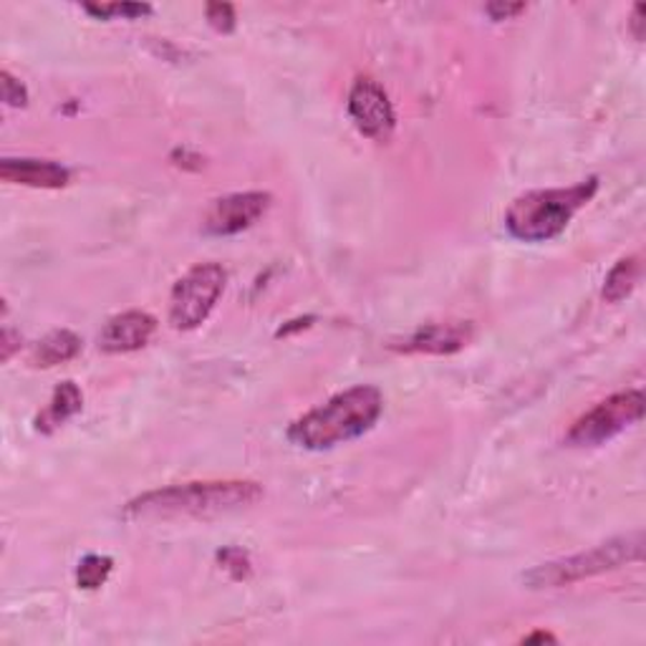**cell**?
I'll use <instances>...</instances> for the list:
<instances>
[{"label":"cell","mask_w":646,"mask_h":646,"mask_svg":"<svg viewBox=\"0 0 646 646\" xmlns=\"http://www.w3.org/2000/svg\"><path fill=\"white\" fill-rule=\"evenodd\" d=\"M263 498V488L250 480H207L169 484L129 500L127 520H177V518H215L253 507Z\"/></svg>","instance_id":"1"},{"label":"cell","mask_w":646,"mask_h":646,"mask_svg":"<svg viewBox=\"0 0 646 646\" xmlns=\"http://www.w3.org/2000/svg\"><path fill=\"white\" fill-rule=\"evenodd\" d=\"M384 412L382 391L372 384H359L331 397L288 427V440L296 448L323 452L357 440L376 425Z\"/></svg>","instance_id":"2"},{"label":"cell","mask_w":646,"mask_h":646,"mask_svg":"<svg viewBox=\"0 0 646 646\" xmlns=\"http://www.w3.org/2000/svg\"><path fill=\"white\" fill-rule=\"evenodd\" d=\"M598 192V177H589L573 188L533 190L515 197L505 212V230L520 243H548L558 237Z\"/></svg>","instance_id":"3"},{"label":"cell","mask_w":646,"mask_h":646,"mask_svg":"<svg viewBox=\"0 0 646 646\" xmlns=\"http://www.w3.org/2000/svg\"><path fill=\"white\" fill-rule=\"evenodd\" d=\"M642 556H644V533L642 530H636V533L619 535L609 543L596 545V548L576 553V556L535 566L533 571L522 576V583H526L528 589L571 586V583L617 571L621 566L642 560Z\"/></svg>","instance_id":"4"},{"label":"cell","mask_w":646,"mask_h":646,"mask_svg":"<svg viewBox=\"0 0 646 646\" xmlns=\"http://www.w3.org/2000/svg\"><path fill=\"white\" fill-rule=\"evenodd\" d=\"M228 273L218 263H199L190 268L180 281L175 283L169 296V323L177 331H192L203 326L218 306L222 290H225Z\"/></svg>","instance_id":"5"},{"label":"cell","mask_w":646,"mask_h":646,"mask_svg":"<svg viewBox=\"0 0 646 646\" xmlns=\"http://www.w3.org/2000/svg\"><path fill=\"white\" fill-rule=\"evenodd\" d=\"M644 417V391L629 389L619 391L604 402H598L594 410L576 419V425L568 429V448H598V444L613 440V437L634 427Z\"/></svg>","instance_id":"6"},{"label":"cell","mask_w":646,"mask_h":646,"mask_svg":"<svg viewBox=\"0 0 646 646\" xmlns=\"http://www.w3.org/2000/svg\"><path fill=\"white\" fill-rule=\"evenodd\" d=\"M349 117L361 134L374 142H387L397 127V114L387 91L374 79L359 76L349 94Z\"/></svg>","instance_id":"7"},{"label":"cell","mask_w":646,"mask_h":646,"mask_svg":"<svg viewBox=\"0 0 646 646\" xmlns=\"http://www.w3.org/2000/svg\"><path fill=\"white\" fill-rule=\"evenodd\" d=\"M271 207L268 192H235V195L218 197L207 210L203 230L215 237H230L256 225Z\"/></svg>","instance_id":"8"},{"label":"cell","mask_w":646,"mask_h":646,"mask_svg":"<svg viewBox=\"0 0 646 646\" xmlns=\"http://www.w3.org/2000/svg\"><path fill=\"white\" fill-rule=\"evenodd\" d=\"M475 326L470 321H448V323H427L406 336L404 341L391 344V349L404 353H432V357H450V353L463 351L473 341Z\"/></svg>","instance_id":"9"},{"label":"cell","mask_w":646,"mask_h":646,"mask_svg":"<svg viewBox=\"0 0 646 646\" xmlns=\"http://www.w3.org/2000/svg\"><path fill=\"white\" fill-rule=\"evenodd\" d=\"M157 331V319L147 311H127L106 321L99 334V349L106 353H129L144 349Z\"/></svg>","instance_id":"10"},{"label":"cell","mask_w":646,"mask_h":646,"mask_svg":"<svg viewBox=\"0 0 646 646\" xmlns=\"http://www.w3.org/2000/svg\"><path fill=\"white\" fill-rule=\"evenodd\" d=\"M0 180L8 184H23V188L59 190L66 188L72 172L64 165L51 159H11L0 162Z\"/></svg>","instance_id":"11"},{"label":"cell","mask_w":646,"mask_h":646,"mask_svg":"<svg viewBox=\"0 0 646 646\" xmlns=\"http://www.w3.org/2000/svg\"><path fill=\"white\" fill-rule=\"evenodd\" d=\"M83 406V395L74 382H61L56 391H53L51 402L46 410L36 417V429L43 435H51L53 429H59L64 422H68L74 414H79Z\"/></svg>","instance_id":"12"},{"label":"cell","mask_w":646,"mask_h":646,"mask_svg":"<svg viewBox=\"0 0 646 646\" xmlns=\"http://www.w3.org/2000/svg\"><path fill=\"white\" fill-rule=\"evenodd\" d=\"M79 351H81V338L68 328H56L34 346V351H30V364L38 369H51L56 364H64L68 359H74Z\"/></svg>","instance_id":"13"},{"label":"cell","mask_w":646,"mask_h":646,"mask_svg":"<svg viewBox=\"0 0 646 646\" xmlns=\"http://www.w3.org/2000/svg\"><path fill=\"white\" fill-rule=\"evenodd\" d=\"M642 273H644V266L639 256H629L624 260H619L604 281V290H602L604 301L619 303L624 301L626 296H632V290L639 286Z\"/></svg>","instance_id":"14"},{"label":"cell","mask_w":646,"mask_h":646,"mask_svg":"<svg viewBox=\"0 0 646 646\" xmlns=\"http://www.w3.org/2000/svg\"><path fill=\"white\" fill-rule=\"evenodd\" d=\"M112 568L114 560L109 556H96V553H91V556L79 560V568H76V586L83 591H96L109 579Z\"/></svg>","instance_id":"15"},{"label":"cell","mask_w":646,"mask_h":646,"mask_svg":"<svg viewBox=\"0 0 646 646\" xmlns=\"http://www.w3.org/2000/svg\"><path fill=\"white\" fill-rule=\"evenodd\" d=\"M83 11L94 15V18H102V21H109L112 15H121V18H142V15H150L152 13V5L147 3H102V5H94V3H87L83 5Z\"/></svg>","instance_id":"16"},{"label":"cell","mask_w":646,"mask_h":646,"mask_svg":"<svg viewBox=\"0 0 646 646\" xmlns=\"http://www.w3.org/2000/svg\"><path fill=\"white\" fill-rule=\"evenodd\" d=\"M218 558H220L222 568H225V571L233 576V579L243 581V579H248L250 571H253L248 553H245L243 548H225V551L218 553Z\"/></svg>","instance_id":"17"},{"label":"cell","mask_w":646,"mask_h":646,"mask_svg":"<svg viewBox=\"0 0 646 646\" xmlns=\"http://www.w3.org/2000/svg\"><path fill=\"white\" fill-rule=\"evenodd\" d=\"M205 15H207V23L218 30V34H233L235 30V8L230 3H210L205 8Z\"/></svg>","instance_id":"18"},{"label":"cell","mask_w":646,"mask_h":646,"mask_svg":"<svg viewBox=\"0 0 646 646\" xmlns=\"http://www.w3.org/2000/svg\"><path fill=\"white\" fill-rule=\"evenodd\" d=\"M0 87H3V102L8 106H15V109H21V106L28 104L26 87H23L18 79H13L11 72L0 74Z\"/></svg>","instance_id":"19"},{"label":"cell","mask_w":646,"mask_h":646,"mask_svg":"<svg viewBox=\"0 0 646 646\" xmlns=\"http://www.w3.org/2000/svg\"><path fill=\"white\" fill-rule=\"evenodd\" d=\"M526 3H490L484 5V13H488L492 21H507L513 18V15L526 13Z\"/></svg>","instance_id":"20"},{"label":"cell","mask_w":646,"mask_h":646,"mask_svg":"<svg viewBox=\"0 0 646 646\" xmlns=\"http://www.w3.org/2000/svg\"><path fill=\"white\" fill-rule=\"evenodd\" d=\"M21 349V336L13 334L11 328H3V334H0V359L8 361L13 357V351Z\"/></svg>","instance_id":"21"},{"label":"cell","mask_w":646,"mask_h":646,"mask_svg":"<svg viewBox=\"0 0 646 646\" xmlns=\"http://www.w3.org/2000/svg\"><path fill=\"white\" fill-rule=\"evenodd\" d=\"M642 15H644V5L642 3L634 5V13H632V34H634L636 41H644V30H642L644 21H642Z\"/></svg>","instance_id":"22"},{"label":"cell","mask_w":646,"mask_h":646,"mask_svg":"<svg viewBox=\"0 0 646 646\" xmlns=\"http://www.w3.org/2000/svg\"><path fill=\"white\" fill-rule=\"evenodd\" d=\"M522 642H526V644H533V642H556V636L548 634V632H535V634L526 636V639H522Z\"/></svg>","instance_id":"23"}]
</instances>
